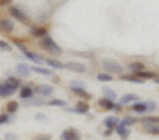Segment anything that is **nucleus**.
I'll return each instance as SVG.
<instances>
[{
  "mask_svg": "<svg viewBox=\"0 0 159 140\" xmlns=\"http://www.w3.org/2000/svg\"><path fill=\"white\" fill-rule=\"evenodd\" d=\"M39 46L41 48H44V50H48L52 55H61L63 54V50H61V46L57 44V42H54V39L52 37H48V35H44V37H41L39 39Z\"/></svg>",
  "mask_w": 159,
  "mask_h": 140,
  "instance_id": "obj_1",
  "label": "nucleus"
},
{
  "mask_svg": "<svg viewBox=\"0 0 159 140\" xmlns=\"http://www.w3.org/2000/svg\"><path fill=\"white\" fill-rule=\"evenodd\" d=\"M7 11H9V15H11L13 19H17L19 22H24V24H28V22H30V17H28L20 7H17V6H9V7H7Z\"/></svg>",
  "mask_w": 159,
  "mask_h": 140,
  "instance_id": "obj_2",
  "label": "nucleus"
},
{
  "mask_svg": "<svg viewBox=\"0 0 159 140\" xmlns=\"http://www.w3.org/2000/svg\"><path fill=\"white\" fill-rule=\"evenodd\" d=\"M102 65H104V68L107 70V74H122V70H124L119 63L113 61V59H104Z\"/></svg>",
  "mask_w": 159,
  "mask_h": 140,
  "instance_id": "obj_3",
  "label": "nucleus"
},
{
  "mask_svg": "<svg viewBox=\"0 0 159 140\" xmlns=\"http://www.w3.org/2000/svg\"><path fill=\"white\" fill-rule=\"evenodd\" d=\"M34 90H35V94L39 98H46V96H52L54 94V87H50V85H37Z\"/></svg>",
  "mask_w": 159,
  "mask_h": 140,
  "instance_id": "obj_4",
  "label": "nucleus"
},
{
  "mask_svg": "<svg viewBox=\"0 0 159 140\" xmlns=\"http://www.w3.org/2000/svg\"><path fill=\"white\" fill-rule=\"evenodd\" d=\"M61 140H81V135L76 129H65L61 133Z\"/></svg>",
  "mask_w": 159,
  "mask_h": 140,
  "instance_id": "obj_5",
  "label": "nucleus"
},
{
  "mask_svg": "<svg viewBox=\"0 0 159 140\" xmlns=\"http://www.w3.org/2000/svg\"><path fill=\"white\" fill-rule=\"evenodd\" d=\"M65 68L70 70V72H78V74H83L85 72V67L81 65V63H74V61H69V63H65Z\"/></svg>",
  "mask_w": 159,
  "mask_h": 140,
  "instance_id": "obj_6",
  "label": "nucleus"
},
{
  "mask_svg": "<svg viewBox=\"0 0 159 140\" xmlns=\"http://www.w3.org/2000/svg\"><path fill=\"white\" fill-rule=\"evenodd\" d=\"M4 83L7 85V89H9L11 92H15L17 89H20V81H19L17 77H13V76H7V79H6Z\"/></svg>",
  "mask_w": 159,
  "mask_h": 140,
  "instance_id": "obj_7",
  "label": "nucleus"
},
{
  "mask_svg": "<svg viewBox=\"0 0 159 140\" xmlns=\"http://www.w3.org/2000/svg\"><path fill=\"white\" fill-rule=\"evenodd\" d=\"M98 105L104 107V109H109V111H119L120 109V105H117L113 100H107V98H102V100L98 102Z\"/></svg>",
  "mask_w": 159,
  "mask_h": 140,
  "instance_id": "obj_8",
  "label": "nucleus"
},
{
  "mask_svg": "<svg viewBox=\"0 0 159 140\" xmlns=\"http://www.w3.org/2000/svg\"><path fill=\"white\" fill-rule=\"evenodd\" d=\"M22 54H24V55H26V57H28L30 61H34V63H37V65H41V63H44V59L41 57L39 54H35V52H30L28 48H26V50H22Z\"/></svg>",
  "mask_w": 159,
  "mask_h": 140,
  "instance_id": "obj_9",
  "label": "nucleus"
},
{
  "mask_svg": "<svg viewBox=\"0 0 159 140\" xmlns=\"http://www.w3.org/2000/svg\"><path fill=\"white\" fill-rule=\"evenodd\" d=\"M34 96H35V90H34L30 85L20 87V98H22V100H30V98H34Z\"/></svg>",
  "mask_w": 159,
  "mask_h": 140,
  "instance_id": "obj_10",
  "label": "nucleus"
},
{
  "mask_svg": "<svg viewBox=\"0 0 159 140\" xmlns=\"http://www.w3.org/2000/svg\"><path fill=\"white\" fill-rule=\"evenodd\" d=\"M17 74H19L20 77H28V76L32 74L30 65H26V63H19V65H17Z\"/></svg>",
  "mask_w": 159,
  "mask_h": 140,
  "instance_id": "obj_11",
  "label": "nucleus"
},
{
  "mask_svg": "<svg viewBox=\"0 0 159 140\" xmlns=\"http://www.w3.org/2000/svg\"><path fill=\"white\" fill-rule=\"evenodd\" d=\"M131 111L135 114H144V112H148V105H146V102H137V103H133Z\"/></svg>",
  "mask_w": 159,
  "mask_h": 140,
  "instance_id": "obj_12",
  "label": "nucleus"
},
{
  "mask_svg": "<svg viewBox=\"0 0 159 140\" xmlns=\"http://www.w3.org/2000/svg\"><path fill=\"white\" fill-rule=\"evenodd\" d=\"M13 28H15V22H13V20H9V19H2V20H0V30H4V32H13Z\"/></svg>",
  "mask_w": 159,
  "mask_h": 140,
  "instance_id": "obj_13",
  "label": "nucleus"
},
{
  "mask_svg": "<svg viewBox=\"0 0 159 140\" xmlns=\"http://www.w3.org/2000/svg\"><path fill=\"white\" fill-rule=\"evenodd\" d=\"M104 125H106L109 131H113V129L119 125V118H115V116H109V118H106V120H104Z\"/></svg>",
  "mask_w": 159,
  "mask_h": 140,
  "instance_id": "obj_14",
  "label": "nucleus"
},
{
  "mask_svg": "<svg viewBox=\"0 0 159 140\" xmlns=\"http://www.w3.org/2000/svg\"><path fill=\"white\" fill-rule=\"evenodd\" d=\"M44 63H46L48 67H52V68H56V70H61V68H65V65H63V63H59L57 59H44Z\"/></svg>",
  "mask_w": 159,
  "mask_h": 140,
  "instance_id": "obj_15",
  "label": "nucleus"
},
{
  "mask_svg": "<svg viewBox=\"0 0 159 140\" xmlns=\"http://www.w3.org/2000/svg\"><path fill=\"white\" fill-rule=\"evenodd\" d=\"M30 33L34 35V37H44V35H48L46 33V28H41V26H35V28H32V30H30Z\"/></svg>",
  "mask_w": 159,
  "mask_h": 140,
  "instance_id": "obj_16",
  "label": "nucleus"
},
{
  "mask_svg": "<svg viewBox=\"0 0 159 140\" xmlns=\"http://www.w3.org/2000/svg\"><path fill=\"white\" fill-rule=\"evenodd\" d=\"M32 72H35V74H41V76H52V70L50 68H44V67H30Z\"/></svg>",
  "mask_w": 159,
  "mask_h": 140,
  "instance_id": "obj_17",
  "label": "nucleus"
},
{
  "mask_svg": "<svg viewBox=\"0 0 159 140\" xmlns=\"http://www.w3.org/2000/svg\"><path fill=\"white\" fill-rule=\"evenodd\" d=\"M143 125H159V116H148V118H143Z\"/></svg>",
  "mask_w": 159,
  "mask_h": 140,
  "instance_id": "obj_18",
  "label": "nucleus"
},
{
  "mask_svg": "<svg viewBox=\"0 0 159 140\" xmlns=\"http://www.w3.org/2000/svg\"><path fill=\"white\" fill-rule=\"evenodd\" d=\"M6 111H7V114H15L17 111H19V103L17 102H7V105H6Z\"/></svg>",
  "mask_w": 159,
  "mask_h": 140,
  "instance_id": "obj_19",
  "label": "nucleus"
},
{
  "mask_svg": "<svg viewBox=\"0 0 159 140\" xmlns=\"http://www.w3.org/2000/svg\"><path fill=\"white\" fill-rule=\"evenodd\" d=\"M22 102H24L26 107H32V105H43V103H44V102H43V98H39V96H37V98H30V100H22Z\"/></svg>",
  "mask_w": 159,
  "mask_h": 140,
  "instance_id": "obj_20",
  "label": "nucleus"
},
{
  "mask_svg": "<svg viewBox=\"0 0 159 140\" xmlns=\"http://www.w3.org/2000/svg\"><path fill=\"white\" fill-rule=\"evenodd\" d=\"M115 131L120 135V138L122 140H128V137H129V129H126V127H122V125H117Z\"/></svg>",
  "mask_w": 159,
  "mask_h": 140,
  "instance_id": "obj_21",
  "label": "nucleus"
},
{
  "mask_svg": "<svg viewBox=\"0 0 159 140\" xmlns=\"http://www.w3.org/2000/svg\"><path fill=\"white\" fill-rule=\"evenodd\" d=\"M11 94H13V92L7 89V85H6V83H0V98H9Z\"/></svg>",
  "mask_w": 159,
  "mask_h": 140,
  "instance_id": "obj_22",
  "label": "nucleus"
},
{
  "mask_svg": "<svg viewBox=\"0 0 159 140\" xmlns=\"http://www.w3.org/2000/svg\"><path fill=\"white\" fill-rule=\"evenodd\" d=\"M133 102H137V96H135V94H126V96H122V100H120V103L122 105L133 103Z\"/></svg>",
  "mask_w": 159,
  "mask_h": 140,
  "instance_id": "obj_23",
  "label": "nucleus"
},
{
  "mask_svg": "<svg viewBox=\"0 0 159 140\" xmlns=\"http://www.w3.org/2000/svg\"><path fill=\"white\" fill-rule=\"evenodd\" d=\"M102 92L106 94V98H107V100H113V102L117 100V92H115V90H111L109 87H104V90H102Z\"/></svg>",
  "mask_w": 159,
  "mask_h": 140,
  "instance_id": "obj_24",
  "label": "nucleus"
},
{
  "mask_svg": "<svg viewBox=\"0 0 159 140\" xmlns=\"http://www.w3.org/2000/svg\"><path fill=\"white\" fill-rule=\"evenodd\" d=\"M129 70L135 72V74H139V72L144 70V65H143V63H129Z\"/></svg>",
  "mask_w": 159,
  "mask_h": 140,
  "instance_id": "obj_25",
  "label": "nucleus"
},
{
  "mask_svg": "<svg viewBox=\"0 0 159 140\" xmlns=\"http://www.w3.org/2000/svg\"><path fill=\"white\" fill-rule=\"evenodd\" d=\"M87 111H89V105H87V103H83V102H80V103L76 105V112H78V114H85Z\"/></svg>",
  "mask_w": 159,
  "mask_h": 140,
  "instance_id": "obj_26",
  "label": "nucleus"
},
{
  "mask_svg": "<svg viewBox=\"0 0 159 140\" xmlns=\"http://www.w3.org/2000/svg\"><path fill=\"white\" fill-rule=\"evenodd\" d=\"M144 131L150 135H159V125H144Z\"/></svg>",
  "mask_w": 159,
  "mask_h": 140,
  "instance_id": "obj_27",
  "label": "nucleus"
},
{
  "mask_svg": "<svg viewBox=\"0 0 159 140\" xmlns=\"http://www.w3.org/2000/svg\"><path fill=\"white\" fill-rule=\"evenodd\" d=\"M137 77H139L141 81H143V79H152V77H154V74H152V72L143 70V72H139V74H137Z\"/></svg>",
  "mask_w": 159,
  "mask_h": 140,
  "instance_id": "obj_28",
  "label": "nucleus"
},
{
  "mask_svg": "<svg viewBox=\"0 0 159 140\" xmlns=\"http://www.w3.org/2000/svg\"><path fill=\"white\" fill-rule=\"evenodd\" d=\"M133 124H135V118H131V116L124 118L122 122H119V125H122V127H128V125H133Z\"/></svg>",
  "mask_w": 159,
  "mask_h": 140,
  "instance_id": "obj_29",
  "label": "nucleus"
},
{
  "mask_svg": "<svg viewBox=\"0 0 159 140\" xmlns=\"http://www.w3.org/2000/svg\"><path fill=\"white\" fill-rule=\"evenodd\" d=\"M74 92H76V94H78V96H81V98H83V100H93V96H91V94H89V92H85V90H83V89H78V90H74Z\"/></svg>",
  "mask_w": 159,
  "mask_h": 140,
  "instance_id": "obj_30",
  "label": "nucleus"
},
{
  "mask_svg": "<svg viewBox=\"0 0 159 140\" xmlns=\"http://www.w3.org/2000/svg\"><path fill=\"white\" fill-rule=\"evenodd\" d=\"M96 77H98V81H113V76L111 74H98Z\"/></svg>",
  "mask_w": 159,
  "mask_h": 140,
  "instance_id": "obj_31",
  "label": "nucleus"
},
{
  "mask_svg": "<svg viewBox=\"0 0 159 140\" xmlns=\"http://www.w3.org/2000/svg\"><path fill=\"white\" fill-rule=\"evenodd\" d=\"M69 87H70L72 90H78V89H83V83H81V81H70Z\"/></svg>",
  "mask_w": 159,
  "mask_h": 140,
  "instance_id": "obj_32",
  "label": "nucleus"
},
{
  "mask_svg": "<svg viewBox=\"0 0 159 140\" xmlns=\"http://www.w3.org/2000/svg\"><path fill=\"white\" fill-rule=\"evenodd\" d=\"M46 103H48V105H56V107H65V105H67L63 100H48Z\"/></svg>",
  "mask_w": 159,
  "mask_h": 140,
  "instance_id": "obj_33",
  "label": "nucleus"
},
{
  "mask_svg": "<svg viewBox=\"0 0 159 140\" xmlns=\"http://www.w3.org/2000/svg\"><path fill=\"white\" fill-rule=\"evenodd\" d=\"M122 79H124V81H133V83H143L137 76H122Z\"/></svg>",
  "mask_w": 159,
  "mask_h": 140,
  "instance_id": "obj_34",
  "label": "nucleus"
},
{
  "mask_svg": "<svg viewBox=\"0 0 159 140\" xmlns=\"http://www.w3.org/2000/svg\"><path fill=\"white\" fill-rule=\"evenodd\" d=\"M0 50H6V52H11V44L6 42V41H0Z\"/></svg>",
  "mask_w": 159,
  "mask_h": 140,
  "instance_id": "obj_35",
  "label": "nucleus"
},
{
  "mask_svg": "<svg viewBox=\"0 0 159 140\" xmlns=\"http://www.w3.org/2000/svg\"><path fill=\"white\" fill-rule=\"evenodd\" d=\"M11 120V116L9 114H0V124H7Z\"/></svg>",
  "mask_w": 159,
  "mask_h": 140,
  "instance_id": "obj_36",
  "label": "nucleus"
},
{
  "mask_svg": "<svg viewBox=\"0 0 159 140\" xmlns=\"http://www.w3.org/2000/svg\"><path fill=\"white\" fill-rule=\"evenodd\" d=\"M50 138H52L50 135H37V137H35L34 140H50Z\"/></svg>",
  "mask_w": 159,
  "mask_h": 140,
  "instance_id": "obj_37",
  "label": "nucleus"
},
{
  "mask_svg": "<svg viewBox=\"0 0 159 140\" xmlns=\"http://www.w3.org/2000/svg\"><path fill=\"white\" fill-rule=\"evenodd\" d=\"M15 138H17L15 133H7V135H6V140H15Z\"/></svg>",
  "mask_w": 159,
  "mask_h": 140,
  "instance_id": "obj_38",
  "label": "nucleus"
},
{
  "mask_svg": "<svg viewBox=\"0 0 159 140\" xmlns=\"http://www.w3.org/2000/svg\"><path fill=\"white\" fill-rule=\"evenodd\" d=\"M35 118H37V120H41V122H44V120H46V116H44V114H39V112L35 114Z\"/></svg>",
  "mask_w": 159,
  "mask_h": 140,
  "instance_id": "obj_39",
  "label": "nucleus"
},
{
  "mask_svg": "<svg viewBox=\"0 0 159 140\" xmlns=\"http://www.w3.org/2000/svg\"><path fill=\"white\" fill-rule=\"evenodd\" d=\"M148 111H154V109H156V103H154V102H148Z\"/></svg>",
  "mask_w": 159,
  "mask_h": 140,
  "instance_id": "obj_40",
  "label": "nucleus"
},
{
  "mask_svg": "<svg viewBox=\"0 0 159 140\" xmlns=\"http://www.w3.org/2000/svg\"><path fill=\"white\" fill-rule=\"evenodd\" d=\"M0 4H9V0H0Z\"/></svg>",
  "mask_w": 159,
  "mask_h": 140,
  "instance_id": "obj_41",
  "label": "nucleus"
},
{
  "mask_svg": "<svg viewBox=\"0 0 159 140\" xmlns=\"http://www.w3.org/2000/svg\"><path fill=\"white\" fill-rule=\"evenodd\" d=\"M156 83H159V79H156Z\"/></svg>",
  "mask_w": 159,
  "mask_h": 140,
  "instance_id": "obj_42",
  "label": "nucleus"
}]
</instances>
